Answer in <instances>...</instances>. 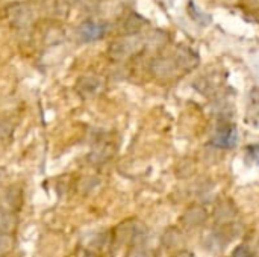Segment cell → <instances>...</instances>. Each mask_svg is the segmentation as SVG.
I'll use <instances>...</instances> for the list:
<instances>
[{
    "instance_id": "1",
    "label": "cell",
    "mask_w": 259,
    "mask_h": 257,
    "mask_svg": "<svg viewBox=\"0 0 259 257\" xmlns=\"http://www.w3.org/2000/svg\"><path fill=\"white\" fill-rule=\"evenodd\" d=\"M106 29H108V26L103 21L87 20L79 26L77 33H79V38L83 42H93V41H97V39L103 38L105 33H106Z\"/></svg>"
},
{
    "instance_id": "2",
    "label": "cell",
    "mask_w": 259,
    "mask_h": 257,
    "mask_svg": "<svg viewBox=\"0 0 259 257\" xmlns=\"http://www.w3.org/2000/svg\"><path fill=\"white\" fill-rule=\"evenodd\" d=\"M9 18L12 26L18 27V29H26L30 24L32 20V14L30 11L23 6V5H15L9 9Z\"/></svg>"
},
{
    "instance_id": "3",
    "label": "cell",
    "mask_w": 259,
    "mask_h": 257,
    "mask_svg": "<svg viewBox=\"0 0 259 257\" xmlns=\"http://www.w3.org/2000/svg\"><path fill=\"white\" fill-rule=\"evenodd\" d=\"M97 88H99V80L94 77H82L76 85V89L79 91L80 95L94 94L97 91Z\"/></svg>"
},
{
    "instance_id": "4",
    "label": "cell",
    "mask_w": 259,
    "mask_h": 257,
    "mask_svg": "<svg viewBox=\"0 0 259 257\" xmlns=\"http://www.w3.org/2000/svg\"><path fill=\"white\" fill-rule=\"evenodd\" d=\"M17 226L15 217L8 211H0V235H9Z\"/></svg>"
},
{
    "instance_id": "5",
    "label": "cell",
    "mask_w": 259,
    "mask_h": 257,
    "mask_svg": "<svg viewBox=\"0 0 259 257\" xmlns=\"http://www.w3.org/2000/svg\"><path fill=\"white\" fill-rule=\"evenodd\" d=\"M6 201L9 206H12L14 209H18L23 203V191L20 186H12L8 189L6 192Z\"/></svg>"
},
{
    "instance_id": "6",
    "label": "cell",
    "mask_w": 259,
    "mask_h": 257,
    "mask_svg": "<svg viewBox=\"0 0 259 257\" xmlns=\"http://www.w3.org/2000/svg\"><path fill=\"white\" fill-rule=\"evenodd\" d=\"M144 23H146V21H144L141 17L132 14V15H129V17L124 20V30H127V33H135Z\"/></svg>"
},
{
    "instance_id": "7",
    "label": "cell",
    "mask_w": 259,
    "mask_h": 257,
    "mask_svg": "<svg viewBox=\"0 0 259 257\" xmlns=\"http://www.w3.org/2000/svg\"><path fill=\"white\" fill-rule=\"evenodd\" d=\"M188 12H190V15L193 17V20H194V21H197V23L208 24V23L211 21V17H209V15H206L205 12H202L197 6H194V3H193V2H190V5H188Z\"/></svg>"
},
{
    "instance_id": "8",
    "label": "cell",
    "mask_w": 259,
    "mask_h": 257,
    "mask_svg": "<svg viewBox=\"0 0 259 257\" xmlns=\"http://www.w3.org/2000/svg\"><path fill=\"white\" fill-rule=\"evenodd\" d=\"M12 241L8 235H0V254H5L11 250Z\"/></svg>"
}]
</instances>
